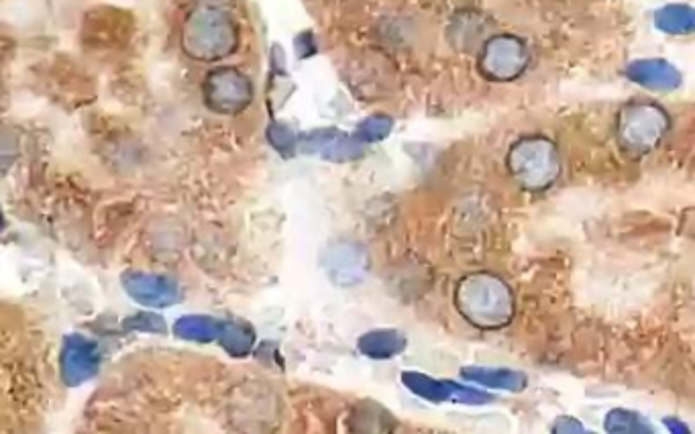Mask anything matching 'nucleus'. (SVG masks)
I'll use <instances>...</instances> for the list:
<instances>
[{
    "instance_id": "f257e3e1",
    "label": "nucleus",
    "mask_w": 695,
    "mask_h": 434,
    "mask_svg": "<svg viewBox=\"0 0 695 434\" xmlns=\"http://www.w3.org/2000/svg\"><path fill=\"white\" fill-rule=\"evenodd\" d=\"M459 314L479 331H502L514 320L516 298L512 286L492 271L465 276L455 290Z\"/></svg>"
},
{
    "instance_id": "f03ea898",
    "label": "nucleus",
    "mask_w": 695,
    "mask_h": 434,
    "mask_svg": "<svg viewBox=\"0 0 695 434\" xmlns=\"http://www.w3.org/2000/svg\"><path fill=\"white\" fill-rule=\"evenodd\" d=\"M506 166L512 180L526 192H545L553 188L563 172L561 153L545 135H526L518 139L506 155Z\"/></svg>"
},
{
    "instance_id": "7ed1b4c3",
    "label": "nucleus",
    "mask_w": 695,
    "mask_h": 434,
    "mask_svg": "<svg viewBox=\"0 0 695 434\" xmlns=\"http://www.w3.org/2000/svg\"><path fill=\"white\" fill-rule=\"evenodd\" d=\"M671 131V117L651 100H634L622 106L616 119L618 143L634 155L655 151Z\"/></svg>"
},
{
    "instance_id": "20e7f679",
    "label": "nucleus",
    "mask_w": 695,
    "mask_h": 434,
    "mask_svg": "<svg viewBox=\"0 0 695 434\" xmlns=\"http://www.w3.org/2000/svg\"><path fill=\"white\" fill-rule=\"evenodd\" d=\"M237 29L225 13L202 9L194 13L184 27V47L192 58L219 60L233 51Z\"/></svg>"
},
{
    "instance_id": "39448f33",
    "label": "nucleus",
    "mask_w": 695,
    "mask_h": 434,
    "mask_svg": "<svg viewBox=\"0 0 695 434\" xmlns=\"http://www.w3.org/2000/svg\"><path fill=\"white\" fill-rule=\"evenodd\" d=\"M477 66L479 74L488 82L508 84L526 74L530 66V49L516 35H492L481 45Z\"/></svg>"
},
{
    "instance_id": "423d86ee",
    "label": "nucleus",
    "mask_w": 695,
    "mask_h": 434,
    "mask_svg": "<svg viewBox=\"0 0 695 434\" xmlns=\"http://www.w3.org/2000/svg\"><path fill=\"white\" fill-rule=\"evenodd\" d=\"M204 96L212 111L223 115L241 113L251 102V84L237 70H217L206 78Z\"/></svg>"
},
{
    "instance_id": "0eeeda50",
    "label": "nucleus",
    "mask_w": 695,
    "mask_h": 434,
    "mask_svg": "<svg viewBox=\"0 0 695 434\" xmlns=\"http://www.w3.org/2000/svg\"><path fill=\"white\" fill-rule=\"evenodd\" d=\"M402 379H404V386L410 392L431 402H457V404H469V406H484L494 400L490 392L477 390L471 386H461L455 382H441V379H433L429 375L416 373V371H406Z\"/></svg>"
},
{
    "instance_id": "6e6552de",
    "label": "nucleus",
    "mask_w": 695,
    "mask_h": 434,
    "mask_svg": "<svg viewBox=\"0 0 695 434\" xmlns=\"http://www.w3.org/2000/svg\"><path fill=\"white\" fill-rule=\"evenodd\" d=\"M626 78L651 92H673L681 86V72L663 58L634 60L626 66Z\"/></svg>"
},
{
    "instance_id": "1a4fd4ad",
    "label": "nucleus",
    "mask_w": 695,
    "mask_h": 434,
    "mask_svg": "<svg viewBox=\"0 0 695 434\" xmlns=\"http://www.w3.org/2000/svg\"><path fill=\"white\" fill-rule=\"evenodd\" d=\"M463 379L471 384H477L484 390H496V392H510V394H522L530 379L524 371L520 369H510V367H463L461 369Z\"/></svg>"
},
{
    "instance_id": "9d476101",
    "label": "nucleus",
    "mask_w": 695,
    "mask_h": 434,
    "mask_svg": "<svg viewBox=\"0 0 695 434\" xmlns=\"http://www.w3.org/2000/svg\"><path fill=\"white\" fill-rule=\"evenodd\" d=\"M98 361H100L98 351L92 343L80 337L68 339L64 349V361H62L64 379L70 386H78L86 382V379L92 377V373L98 369Z\"/></svg>"
},
{
    "instance_id": "9b49d317",
    "label": "nucleus",
    "mask_w": 695,
    "mask_h": 434,
    "mask_svg": "<svg viewBox=\"0 0 695 434\" xmlns=\"http://www.w3.org/2000/svg\"><path fill=\"white\" fill-rule=\"evenodd\" d=\"M125 288L137 302L145 306H155V308L170 306L180 298L176 284L159 276H139V274L127 276Z\"/></svg>"
},
{
    "instance_id": "f8f14e48",
    "label": "nucleus",
    "mask_w": 695,
    "mask_h": 434,
    "mask_svg": "<svg viewBox=\"0 0 695 434\" xmlns=\"http://www.w3.org/2000/svg\"><path fill=\"white\" fill-rule=\"evenodd\" d=\"M229 324L219 322L215 318L206 316H186L178 320L176 335L188 341L196 343H210V341H223L227 335Z\"/></svg>"
},
{
    "instance_id": "ddd939ff",
    "label": "nucleus",
    "mask_w": 695,
    "mask_h": 434,
    "mask_svg": "<svg viewBox=\"0 0 695 434\" xmlns=\"http://www.w3.org/2000/svg\"><path fill=\"white\" fill-rule=\"evenodd\" d=\"M655 27L665 35H693L695 9L689 5H665L655 13Z\"/></svg>"
},
{
    "instance_id": "4468645a",
    "label": "nucleus",
    "mask_w": 695,
    "mask_h": 434,
    "mask_svg": "<svg viewBox=\"0 0 695 434\" xmlns=\"http://www.w3.org/2000/svg\"><path fill=\"white\" fill-rule=\"evenodd\" d=\"M604 430L614 434H651L655 426L636 410L614 408L604 416Z\"/></svg>"
},
{
    "instance_id": "2eb2a0df",
    "label": "nucleus",
    "mask_w": 695,
    "mask_h": 434,
    "mask_svg": "<svg viewBox=\"0 0 695 434\" xmlns=\"http://www.w3.org/2000/svg\"><path fill=\"white\" fill-rule=\"evenodd\" d=\"M359 347L365 355L373 359H390L406 347V339L396 331H378L365 335L359 341Z\"/></svg>"
},
{
    "instance_id": "dca6fc26",
    "label": "nucleus",
    "mask_w": 695,
    "mask_h": 434,
    "mask_svg": "<svg viewBox=\"0 0 695 434\" xmlns=\"http://www.w3.org/2000/svg\"><path fill=\"white\" fill-rule=\"evenodd\" d=\"M551 430L553 432H573V434H579V432H585V426L579 418L575 416H559L553 424H551Z\"/></svg>"
},
{
    "instance_id": "f3484780",
    "label": "nucleus",
    "mask_w": 695,
    "mask_h": 434,
    "mask_svg": "<svg viewBox=\"0 0 695 434\" xmlns=\"http://www.w3.org/2000/svg\"><path fill=\"white\" fill-rule=\"evenodd\" d=\"M367 127H371V131H365L361 135H365L369 141L373 139H380V137H386L388 135V129H390V119H382V117H373L369 121H365Z\"/></svg>"
},
{
    "instance_id": "a211bd4d",
    "label": "nucleus",
    "mask_w": 695,
    "mask_h": 434,
    "mask_svg": "<svg viewBox=\"0 0 695 434\" xmlns=\"http://www.w3.org/2000/svg\"><path fill=\"white\" fill-rule=\"evenodd\" d=\"M663 424L667 426V430L677 432V434H687V432H691L689 426H687L683 420H679L677 416H665V418H663Z\"/></svg>"
}]
</instances>
